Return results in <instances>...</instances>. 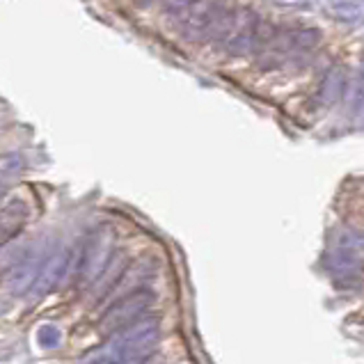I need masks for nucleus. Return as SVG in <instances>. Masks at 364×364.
Masks as SVG:
<instances>
[{
    "mask_svg": "<svg viewBox=\"0 0 364 364\" xmlns=\"http://www.w3.org/2000/svg\"><path fill=\"white\" fill-rule=\"evenodd\" d=\"M191 5H193V0H163V9L174 16H183L191 9Z\"/></svg>",
    "mask_w": 364,
    "mask_h": 364,
    "instance_id": "13",
    "label": "nucleus"
},
{
    "mask_svg": "<svg viewBox=\"0 0 364 364\" xmlns=\"http://www.w3.org/2000/svg\"><path fill=\"white\" fill-rule=\"evenodd\" d=\"M344 99L348 101V106L353 110H358L362 106V101H364V62H362V67L358 69V74L353 76V80L346 85Z\"/></svg>",
    "mask_w": 364,
    "mask_h": 364,
    "instance_id": "10",
    "label": "nucleus"
},
{
    "mask_svg": "<svg viewBox=\"0 0 364 364\" xmlns=\"http://www.w3.org/2000/svg\"><path fill=\"white\" fill-rule=\"evenodd\" d=\"M144 364H163V362H161L159 358H156V355H154V353H151V355H149L147 360H144Z\"/></svg>",
    "mask_w": 364,
    "mask_h": 364,
    "instance_id": "15",
    "label": "nucleus"
},
{
    "mask_svg": "<svg viewBox=\"0 0 364 364\" xmlns=\"http://www.w3.org/2000/svg\"><path fill=\"white\" fill-rule=\"evenodd\" d=\"M39 341L44 346H48V348H53V346H58L60 344V332H58V328H53V326H44L39 330Z\"/></svg>",
    "mask_w": 364,
    "mask_h": 364,
    "instance_id": "14",
    "label": "nucleus"
},
{
    "mask_svg": "<svg viewBox=\"0 0 364 364\" xmlns=\"http://www.w3.org/2000/svg\"><path fill=\"white\" fill-rule=\"evenodd\" d=\"M355 115H358V119H360V122H364V101H362V106L355 110Z\"/></svg>",
    "mask_w": 364,
    "mask_h": 364,
    "instance_id": "17",
    "label": "nucleus"
},
{
    "mask_svg": "<svg viewBox=\"0 0 364 364\" xmlns=\"http://www.w3.org/2000/svg\"><path fill=\"white\" fill-rule=\"evenodd\" d=\"M223 12L220 0H193L191 9L181 16V35L188 41H204V35Z\"/></svg>",
    "mask_w": 364,
    "mask_h": 364,
    "instance_id": "5",
    "label": "nucleus"
},
{
    "mask_svg": "<svg viewBox=\"0 0 364 364\" xmlns=\"http://www.w3.org/2000/svg\"><path fill=\"white\" fill-rule=\"evenodd\" d=\"M112 245H115V234L110 227H99V230L90 236L85 247L80 250V262H78V273L82 284H97L103 270L108 268L110 257H112Z\"/></svg>",
    "mask_w": 364,
    "mask_h": 364,
    "instance_id": "2",
    "label": "nucleus"
},
{
    "mask_svg": "<svg viewBox=\"0 0 364 364\" xmlns=\"http://www.w3.org/2000/svg\"><path fill=\"white\" fill-rule=\"evenodd\" d=\"M133 3L138 5V7H147V5H151V3H154V0H133Z\"/></svg>",
    "mask_w": 364,
    "mask_h": 364,
    "instance_id": "16",
    "label": "nucleus"
},
{
    "mask_svg": "<svg viewBox=\"0 0 364 364\" xmlns=\"http://www.w3.org/2000/svg\"><path fill=\"white\" fill-rule=\"evenodd\" d=\"M26 223V206L21 202H12L3 206V218H0V230H3V243L12 241V236L21 232Z\"/></svg>",
    "mask_w": 364,
    "mask_h": 364,
    "instance_id": "9",
    "label": "nucleus"
},
{
    "mask_svg": "<svg viewBox=\"0 0 364 364\" xmlns=\"http://www.w3.org/2000/svg\"><path fill=\"white\" fill-rule=\"evenodd\" d=\"M37 259H39V252H35L33 247H21L14 262L3 266L5 268V287L9 294L21 296V294H26L30 287H35L39 268H41V262H37Z\"/></svg>",
    "mask_w": 364,
    "mask_h": 364,
    "instance_id": "4",
    "label": "nucleus"
},
{
    "mask_svg": "<svg viewBox=\"0 0 364 364\" xmlns=\"http://www.w3.org/2000/svg\"><path fill=\"white\" fill-rule=\"evenodd\" d=\"M154 291H144V289H135L133 294L119 298L115 305H112L106 316L101 318V330L103 332H119L124 328H129L133 323H138L135 316L147 311L154 303Z\"/></svg>",
    "mask_w": 364,
    "mask_h": 364,
    "instance_id": "3",
    "label": "nucleus"
},
{
    "mask_svg": "<svg viewBox=\"0 0 364 364\" xmlns=\"http://www.w3.org/2000/svg\"><path fill=\"white\" fill-rule=\"evenodd\" d=\"M294 46L298 50H314L321 44V30L316 28H300L294 33Z\"/></svg>",
    "mask_w": 364,
    "mask_h": 364,
    "instance_id": "11",
    "label": "nucleus"
},
{
    "mask_svg": "<svg viewBox=\"0 0 364 364\" xmlns=\"http://www.w3.org/2000/svg\"><path fill=\"white\" fill-rule=\"evenodd\" d=\"M21 168H23V161H21V156L16 151L3 156V179H7L12 172H21Z\"/></svg>",
    "mask_w": 364,
    "mask_h": 364,
    "instance_id": "12",
    "label": "nucleus"
},
{
    "mask_svg": "<svg viewBox=\"0 0 364 364\" xmlns=\"http://www.w3.org/2000/svg\"><path fill=\"white\" fill-rule=\"evenodd\" d=\"M161 337V326L156 318H142L138 323L119 330L101 348L90 350L82 364H124L154 353V344Z\"/></svg>",
    "mask_w": 364,
    "mask_h": 364,
    "instance_id": "1",
    "label": "nucleus"
},
{
    "mask_svg": "<svg viewBox=\"0 0 364 364\" xmlns=\"http://www.w3.org/2000/svg\"><path fill=\"white\" fill-rule=\"evenodd\" d=\"M346 85H348V82H346L344 69L332 67V69L326 71L323 80H321L316 97H318L321 103H323V106H335V103L346 95Z\"/></svg>",
    "mask_w": 364,
    "mask_h": 364,
    "instance_id": "7",
    "label": "nucleus"
},
{
    "mask_svg": "<svg viewBox=\"0 0 364 364\" xmlns=\"http://www.w3.org/2000/svg\"><path fill=\"white\" fill-rule=\"evenodd\" d=\"M245 16L238 18L236 33L227 41V53L230 55H247L257 41V18H245Z\"/></svg>",
    "mask_w": 364,
    "mask_h": 364,
    "instance_id": "8",
    "label": "nucleus"
},
{
    "mask_svg": "<svg viewBox=\"0 0 364 364\" xmlns=\"http://www.w3.org/2000/svg\"><path fill=\"white\" fill-rule=\"evenodd\" d=\"M69 259H71V250L69 247H58L55 252H50L44 262H41L37 282H35V294L37 296H46L48 291H53L62 282V277L67 275Z\"/></svg>",
    "mask_w": 364,
    "mask_h": 364,
    "instance_id": "6",
    "label": "nucleus"
}]
</instances>
